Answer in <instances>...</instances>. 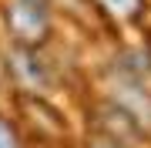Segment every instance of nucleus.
Segmentation results:
<instances>
[{
	"label": "nucleus",
	"mask_w": 151,
	"mask_h": 148,
	"mask_svg": "<svg viewBox=\"0 0 151 148\" xmlns=\"http://www.w3.org/2000/svg\"><path fill=\"white\" fill-rule=\"evenodd\" d=\"M10 30L24 44H34L47 34V4L44 0H10V10H7Z\"/></svg>",
	"instance_id": "nucleus-1"
},
{
	"label": "nucleus",
	"mask_w": 151,
	"mask_h": 148,
	"mask_svg": "<svg viewBox=\"0 0 151 148\" xmlns=\"http://www.w3.org/2000/svg\"><path fill=\"white\" fill-rule=\"evenodd\" d=\"M97 4H101L108 14H114V17H134L138 7H141V0H97Z\"/></svg>",
	"instance_id": "nucleus-2"
},
{
	"label": "nucleus",
	"mask_w": 151,
	"mask_h": 148,
	"mask_svg": "<svg viewBox=\"0 0 151 148\" xmlns=\"http://www.w3.org/2000/svg\"><path fill=\"white\" fill-rule=\"evenodd\" d=\"M0 148H20V142H17V131L7 125L4 118H0Z\"/></svg>",
	"instance_id": "nucleus-3"
}]
</instances>
